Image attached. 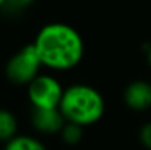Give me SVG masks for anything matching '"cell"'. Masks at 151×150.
<instances>
[{
  "label": "cell",
  "mask_w": 151,
  "mask_h": 150,
  "mask_svg": "<svg viewBox=\"0 0 151 150\" xmlns=\"http://www.w3.org/2000/svg\"><path fill=\"white\" fill-rule=\"evenodd\" d=\"M59 109L66 122L87 127L101 119L104 113V99L96 88L76 84L65 90Z\"/></svg>",
  "instance_id": "2"
},
{
  "label": "cell",
  "mask_w": 151,
  "mask_h": 150,
  "mask_svg": "<svg viewBox=\"0 0 151 150\" xmlns=\"http://www.w3.org/2000/svg\"><path fill=\"white\" fill-rule=\"evenodd\" d=\"M84 127H79L76 124H70V122H66L63 130L60 131L62 134V138L66 144H76L81 141L82 136H84Z\"/></svg>",
  "instance_id": "9"
},
{
  "label": "cell",
  "mask_w": 151,
  "mask_h": 150,
  "mask_svg": "<svg viewBox=\"0 0 151 150\" xmlns=\"http://www.w3.org/2000/svg\"><path fill=\"white\" fill-rule=\"evenodd\" d=\"M32 44L43 66L50 69H72L84 57V40L68 24L53 22L44 25Z\"/></svg>",
  "instance_id": "1"
},
{
  "label": "cell",
  "mask_w": 151,
  "mask_h": 150,
  "mask_svg": "<svg viewBox=\"0 0 151 150\" xmlns=\"http://www.w3.org/2000/svg\"><path fill=\"white\" fill-rule=\"evenodd\" d=\"M139 138H141V143L148 150H151V122L145 124V125L141 128V131H139Z\"/></svg>",
  "instance_id": "11"
},
{
  "label": "cell",
  "mask_w": 151,
  "mask_h": 150,
  "mask_svg": "<svg viewBox=\"0 0 151 150\" xmlns=\"http://www.w3.org/2000/svg\"><path fill=\"white\" fill-rule=\"evenodd\" d=\"M63 93L60 83L50 75H38L28 84V97L34 109H57Z\"/></svg>",
  "instance_id": "4"
},
{
  "label": "cell",
  "mask_w": 151,
  "mask_h": 150,
  "mask_svg": "<svg viewBox=\"0 0 151 150\" xmlns=\"http://www.w3.org/2000/svg\"><path fill=\"white\" fill-rule=\"evenodd\" d=\"M31 119L35 130L44 134L60 133L66 124L59 107L57 109H34Z\"/></svg>",
  "instance_id": "5"
},
{
  "label": "cell",
  "mask_w": 151,
  "mask_h": 150,
  "mask_svg": "<svg viewBox=\"0 0 151 150\" xmlns=\"http://www.w3.org/2000/svg\"><path fill=\"white\" fill-rule=\"evenodd\" d=\"M43 66L38 53L34 44H28L16 51L6 65V75L13 84L28 86L34 78L40 74V68Z\"/></svg>",
  "instance_id": "3"
},
{
  "label": "cell",
  "mask_w": 151,
  "mask_h": 150,
  "mask_svg": "<svg viewBox=\"0 0 151 150\" xmlns=\"http://www.w3.org/2000/svg\"><path fill=\"white\" fill-rule=\"evenodd\" d=\"M18 122L12 112L6 109H0V141H10L16 137Z\"/></svg>",
  "instance_id": "7"
},
{
  "label": "cell",
  "mask_w": 151,
  "mask_h": 150,
  "mask_svg": "<svg viewBox=\"0 0 151 150\" xmlns=\"http://www.w3.org/2000/svg\"><path fill=\"white\" fill-rule=\"evenodd\" d=\"M35 0H0V9L9 13H18L29 7Z\"/></svg>",
  "instance_id": "10"
},
{
  "label": "cell",
  "mask_w": 151,
  "mask_h": 150,
  "mask_svg": "<svg viewBox=\"0 0 151 150\" xmlns=\"http://www.w3.org/2000/svg\"><path fill=\"white\" fill-rule=\"evenodd\" d=\"M125 103L134 110H147L151 107V84L138 80L131 83L125 90Z\"/></svg>",
  "instance_id": "6"
},
{
  "label": "cell",
  "mask_w": 151,
  "mask_h": 150,
  "mask_svg": "<svg viewBox=\"0 0 151 150\" xmlns=\"http://www.w3.org/2000/svg\"><path fill=\"white\" fill-rule=\"evenodd\" d=\"M4 150H46L43 143L29 136H16L6 143Z\"/></svg>",
  "instance_id": "8"
},
{
  "label": "cell",
  "mask_w": 151,
  "mask_h": 150,
  "mask_svg": "<svg viewBox=\"0 0 151 150\" xmlns=\"http://www.w3.org/2000/svg\"><path fill=\"white\" fill-rule=\"evenodd\" d=\"M147 59H148V63H150V66H151V47L148 49V54H147Z\"/></svg>",
  "instance_id": "12"
}]
</instances>
